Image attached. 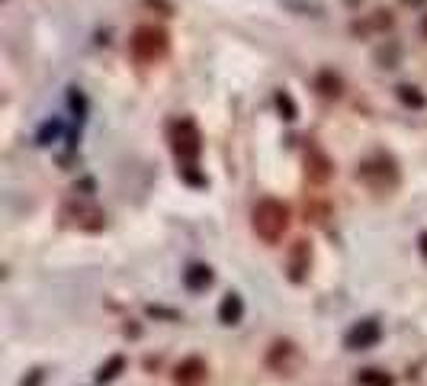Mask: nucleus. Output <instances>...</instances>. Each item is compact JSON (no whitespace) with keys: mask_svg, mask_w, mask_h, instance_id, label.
I'll return each mask as SVG.
<instances>
[{"mask_svg":"<svg viewBox=\"0 0 427 386\" xmlns=\"http://www.w3.org/2000/svg\"><path fill=\"white\" fill-rule=\"evenodd\" d=\"M61 132H65V123H61L58 116H52V119H46V123H42V129L36 132V145H42V148H46V145H52V142L61 139Z\"/></svg>","mask_w":427,"mask_h":386,"instance_id":"13","label":"nucleus"},{"mask_svg":"<svg viewBox=\"0 0 427 386\" xmlns=\"http://www.w3.org/2000/svg\"><path fill=\"white\" fill-rule=\"evenodd\" d=\"M68 106H71V113H75L77 123H84L87 119V97L81 87H68Z\"/></svg>","mask_w":427,"mask_h":386,"instance_id":"17","label":"nucleus"},{"mask_svg":"<svg viewBox=\"0 0 427 386\" xmlns=\"http://www.w3.org/2000/svg\"><path fill=\"white\" fill-rule=\"evenodd\" d=\"M244 319V300L238 293H225L219 302V322L222 325H238Z\"/></svg>","mask_w":427,"mask_h":386,"instance_id":"10","label":"nucleus"},{"mask_svg":"<svg viewBox=\"0 0 427 386\" xmlns=\"http://www.w3.org/2000/svg\"><path fill=\"white\" fill-rule=\"evenodd\" d=\"M296 358V345L292 341H273V348L267 354V364L273 370H286V364Z\"/></svg>","mask_w":427,"mask_h":386,"instance_id":"11","label":"nucleus"},{"mask_svg":"<svg viewBox=\"0 0 427 386\" xmlns=\"http://www.w3.org/2000/svg\"><path fill=\"white\" fill-rule=\"evenodd\" d=\"M129 52L139 65H155L161 58H168L170 52V36L164 26H155V23H141V26L132 29L129 39Z\"/></svg>","mask_w":427,"mask_h":386,"instance_id":"2","label":"nucleus"},{"mask_svg":"<svg viewBox=\"0 0 427 386\" xmlns=\"http://www.w3.org/2000/svg\"><path fill=\"white\" fill-rule=\"evenodd\" d=\"M273 104H277V113L283 116L286 123H296V119H299V106H296V100H292V94H289V90H277Z\"/></svg>","mask_w":427,"mask_h":386,"instance_id":"14","label":"nucleus"},{"mask_svg":"<svg viewBox=\"0 0 427 386\" xmlns=\"http://www.w3.org/2000/svg\"><path fill=\"white\" fill-rule=\"evenodd\" d=\"M39 380H42V370H32V377H29V383H26V380H23V386H36Z\"/></svg>","mask_w":427,"mask_h":386,"instance_id":"22","label":"nucleus"},{"mask_svg":"<svg viewBox=\"0 0 427 386\" xmlns=\"http://www.w3.org/2000/svg\"><path fill=\"white\" fill-rule=\"evenodd\" d=\"M93 190H97V184H93L90 177H84L81 184H75V193H81V197H90Z\"/></svg>","mask_w":427,"mask_h":386,"instance_id":"20","label":"nucleus"},{"mask_svg":"<svg viewBox=\"0 0 427 386\" xmlns=\"http://www.w3.org/2000/svg\"><path fill=\"white\" fill-rule=\"evenodd\" d=\"M315 90L321 97H341V90H344V81L335 75V71H318V77H315Z\"/></svg>","mask_w":427,"mask_h":386,"instance_id":"12","label":"nucleus"},{"mask_svg":"<svg viewBox=\"0 0 427 386\" xmlns=\"http://www.w3.org/2000/svg\"><path fill=\"white\" fill-rule=\"evenodd\" d=\"M168 139L180 164H196L199 151H203V135H199V126L190 116H180L168 126Z\"/></svg>","mask_w":427,"mask_h":386,"instance_id":"3","label":"nucleus"},{"mask_svg":"<svg viewBox=\"0 0 427 386\" xmlns=\"http://www.w3.org/2000/svg\"><path fill=\"white\" fill-rule=\"evenodd\" d=\"M206 374H209V367H206L203 358H186L174 367V383L177 386H199L206 380Z\"/></svg>","mask_w":427,"mask_h":386,"instance_id":"8","label":"nucleus"},{"mask_svg":"<svg viewBox=\"0 0 427 386\" xmlns=\"http://www.w3.org/2000/svg\"><path fill=\"white\" fill-rule=\"evenodd\" d=\"M424 36H427V17H424Z\"/></svg>","mask_w":427,"mask_h":386,"instance_id":"24","label":"nucleus"},{"mask_svg":"<svg viewBox=\"0 0 427 386\" xmlns=\"http://www.w3.org/2000/svg\"><path fill=\"white\" fill-rule=\"evenodd\" d=\"M395 94H399V100L405 106H411V110H424V106H427V97L421 94L418 87H411V84H399V87H395Z\"/></svg>","mask_w":427,"mask_h":386,"instance_id":"16","label":"nucleus"},{"mask_svg":"<svg viewBox=\"0 0 427 386\" xmlns=\"http://www.w3.org/2000/svg\"><path fill=\"white\" fill-rule=\"evenodd\" d=\"M122 370H126V358H122V354H112V358L106 360V364H100V370H97V383H112Z\"/></svg>","mask_w":427,"mask_h":386,"instance_id":"15","label":"nucleus"},{"mask_svg":"<svg viewBox=\"0 0 427 386\" xmlns=\"http://www.w3.org/2000/svg\"><path fill=\"white\" fill-rule=\"evenodd\" d=\"M382 338V329H379V322L376 319H363L357 322L347 335H344V345H347V351H370L376 348Z\"/></svg>","mask_w":427,"mask_h":386,"instance_id":"6","label":"nucleus"},{"mask_svg":"<svg viewBox=\"0 0 427 386\" xmlns=\"http://www.w3.org/2000/svg\"><path fill=\"white\" fill-rule=\"evenodd\" d=\"M308 271H312V245L306 238H296L289 245V261H286V277L292 283H306Z\"/></svg>","mask_w":427,"mask_h":386,"instance_id":"5","label":"nucleus"},{"mask_svg":"<svg viewBox=\"0 0 427 386\" xmlns=\"http://www.w3.org/2000/svg\"><path fill=\"white\" fill-rule=\"evenodd\" d=\"M145 3H148V7H161L164 13H168V17L174 13V7H170V3H164V0H145Z\"/></svg>","mask_w":427,"mask_h":386,"instance_id":"21","label":"nucleus"},{"mask_svg":"<svg viewBox=\"0 0 427 386\" xmlns=\"http://www.w3.org/2000/svg\"><path fill=\"white\" fill-rule=\"evenodd\" d=\"M331 171H335L331 158H328L318 145H308V151H306V177L312 180V184H325V180L331 177Z\"/></svg>","mask_w":427,"mask_h":386,"instance_id":"7","label":"nucleus"},{"mask_svg":"<svg viewBox=\"0 0 427 386\" xmlns=\"http://www.w3.org/2000/svg\"><path fill=\"white\" fill-rule=\"evenodd\" d=\"M177 174H180V180H183V184H190V187H196V190L209 187L206 174H199V168H196V164H180V168H177Z\"/></svg>","mask_w":427,"mask_h":386,"instance_id":"18","label":"nucleus"},{"mask_svg":"<svg viewBox=\"0 0 427 386\" xmlns=\"http://www.w3.org/2000/svg\"><path fill=\"white\" fill-rule=\"evenodd\" d=\"M357 383L360 386H392V377L389 374H382V370H376V367H366V370L357 374Z\"/></svg>","mask_w":427,"mask_h":386,"instance_id":"19","label":"nucleus"},{"mask_svg":"<svg viewBox=\"0 0 427 386\" xmlns=\"http://www.w3.org/2000/svg\"><path fill=\"white\" fill-rule=\"evenodd\" d=\"M357 177H363L370 184L373 190H392L399 184V171H395V161L386 158V155H376L373 161H363L360 171H357Z\"/></svg>","mask_w":427,"mask_h":386,"instance_id":"4","label":"nucleus"},{"mask_svg":"<svg viewBox=\"0 0 427 386\" xmlns=\"http://www.w3.org/2000/svg\"><path fill=\"white\" fill-rule=\"evenodd\" d=\"M212 280H215V273H212V267H209V264H190V267L183 271V287L190 293L209 290V287H212Z\"/></svg>","mask_w":427,"mask_h":386,"instance_id":"9","label":"nucleus"},{"mask_svg":"<svg viewBox=\"0 0 427 386\" xmlns=\"http://www.w3.org/2000/svg\"><path fill=\"white\" fill-rule=\"evenodd\" d=\"M251 226H254V232H257L260 242L277 245L279 238L286 235V229H289V206L277 197H264L257 206H254Z\"/></svg>","mask_w":427,"mask_h":386,"instance_id":"1","label":"nucleus"},{"mask_svg":"<svg viewBox=\"0 0 427 386\" xmlns=\"http://www.w3.org/2000/svg\"><path fill=\"white\" fill-rule=\"evenodd\" d=\"M418 248H421V255L427 258V232H421L418 235Z\"/></svg>","mask_w":427,"mask_h":386,"instance_id":"23","label":"nucleus"}]
</instances>
